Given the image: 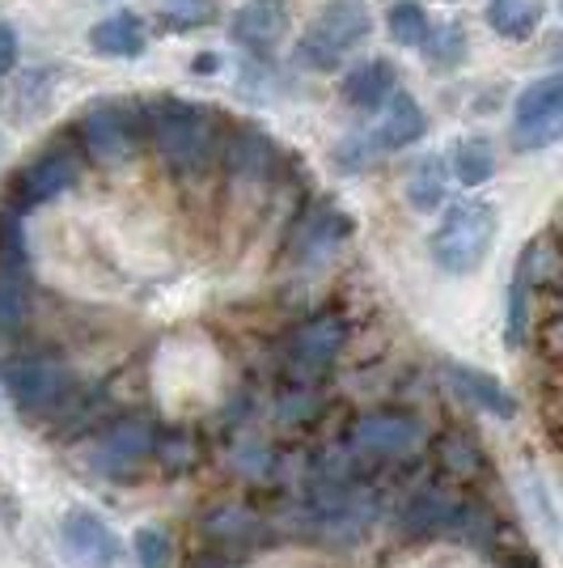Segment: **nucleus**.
Returning <instances> with one entry per match:
<instances>
[{
    "instance_id": "obj_1",
    "label": "nucleus",
    "mask_w": 563,
    "mask_h": 568,
    "mask_svg": "<svg viewBox=\"0 0 563 568\" xmlns=\"http://www.w3.org/2000/svg\"><path fill=\"white\" fill-rule=\"evenodd\" d=\"M144 106V141L157 149L165 166L174 174H195L216 153V119L212 111L195 106L187 98H153Z\"/></svg>"
},
{
    "instance_id": "obj_2",
    "label": "nucleus",
    "mask_w": 563,
    "mask_h": 568,
    "mask_svg": "<svg viewBox=\"0 0 563 568\" xmlns=\"http://www.w3.org/2000/svg\"><path fill=\"white\" fill-rule=\"evenodd\" d=\"M0 390L9 407L22 416L25 425H48L64 420L81 403V390L72 386L69 369L43 353H18L0 361Z\"/></svg>"
},
{
    "instance_id": "obj_3",
    "label": "nucleus",
    "mask_w": 563,
    "mask_h": 568,
    "mask_svg": "<svg viewBox=\"0 0 563 568\" xmlns=\"http://www.w3.org/2000/svg\"><path fill=\"white\" fill-rule=\"evenodd\" d=\"M495 242V209L483 204V200H462L453 204L437 234L428 237V251H432V263L449 272V276H470L474 267H483V260L492 255Z\"/></svg>"
},
{
    "instance_id": "obj_4",
    "label": "nucleus",
    "mask_w": 563,
    "mask_h": 568,
    "mask_svg": "<svg viewBox=\"0 0 563 568\" xmlns=\"http://www.w3.org/2000/svg\"><path fill=\"white\" fill-rule=\"evenodd\" d=\"M369 30H373V18H369L365 0H327L297 43V64L314 72L339 69V60L352 48H360L369 39Z\"/></svg>"
},
{
    "instance_id": "obj_5",
    "label": "nucleus",
    "mask_w": 563,
    "mask_h": 568,
    "mask_svg": "<svg viewBox=\"0 0 563 568\" xmlns=\"http://www.w3.org/2000/svg\"><path fill=\"white\" fill-rule=\"evenodd\" d=\"M144 141V106L132 102H98L76 123V144L94 158L98 166H123L127 158H136Z\"/></svg>"
},
{
    "instance_id": "obj_6",
    "label": "nucleus",
    "mask_w": 563,
    "mask_h": 568,
    "mask_svg": "<svg viewBox=\"0 0 563 568\" xmlns=\"http://www.w3.org/2000/svg\"><path fill=\"white\" fill-rule=\"evenodd\" d=\"M30 318V246L18 209L0 213V339L22 335Z\"/></svg>"
},
{
    "instance_id": "obj_7",
    "label": "nucleus",
    "mask_w": 563,
    "mask_h": 568,
    "mask_svg": "<svg viewBox=\"0 0 563 568\" xmlns=\"http://www.w3.org/2000/svg\"><path fill=\"white\" fill-rule=\"evenodd\" d=\"M157 433L153 416H119L111 425L94 433L90 442V467L106 479H132L141 475V467L157 454Z\"/></svg>"
},
{
    "instance_id": "obj_8",
    "label": "nucleus",
    "mask_w": 563,
    "mask_h": 568,
    "mask_svg": "<svg viewBox=\"0 0 563 568\" xmlns=\"http://www.w3.org/2000/svg\"><path fill=\"white\" fill-rule=\"evenodd\" d=\"M344 344H348V323L339 314H318V318L301 323L284 344V378L318 386L330 365L339 361Z\"/></svg>"
},
{
    "instance_id": "obj_9",
    "label": "nucleus",
    "mask_w": 563,
    "mask_h": 568,
    "mask_svg": "<svg viewBox=\"0 0 563 568\" xmlns=\"http://www.w3.org/2000/svg\"><path fill=\"white\" fill-rule=\"evenodd\" d=\"M348 446L360 463H395L423 446V425L411 412H369L352 425Z\"/></svg>"
},
{
    "instance_id": "obj_10",
    "label": "nucleus",
    "mask_w": 563,
    "mask_h": 568,
    "mask_svg": "<svg viewBox=\"0 0 563 568\" xmlns=\"http://www.w3.org/2000/svg\"><path fill=\"white\" fill-rule=\"evenodd\" d=\"M60 544H64V556H69L76 568H115L123 547H119L111 521L76 505L60 518Z\"/></svg>"
},
{
    "instance_id": "obj_11",
    "label": "nucleus",
    "mask_w": 563,
    "mask_h": 568,
    "mask_svg": "<svg viewBox=\"0 0 563 568\" xmlns=\"http://www.w3.org/2000/svg\"><path fill=\"white\" fill-rule=\"evenodd\" d=\"M352 234V221L344 209H335L330 200H318L314 209L301 213V221L293 225V237H288V260L306 263V267H318L327 263L344 242Z\"/></svg>"
},
{
    "instance_id": "obj_12",
    "label": "nucleus",
    "mask_w": 563,
    "mask_h": 568,
    "mask_svg": "<svg viewBox=\"0 0 563 568\" xmlns=\"http://www.w3.org/2000/svg\"><path fill=\"white\" fill-rule=\"evenodd\" d=\"M81 179V158L72 153L69 144H51L48 153H39L30 166L18 174L13 183V204L18 209H39L55 195H64Z\"/></svg>"
},
{
    "instance_id": "obj_13",
    "label": "nucleus",
    "mask_w": 563,
    "mask_h": 568,
    "mask_svg": "<svg viewBox=\"0 0 563 568\" xmlns=\"http://www.w3.org/2000/svg\"><path fill=\"white\" fill-rule=\"evenodd\" d=\"M546 281H551V272H546V242H530L521 251V260H516L513 281H509V310H504V344L509 348H521L530 339V293Z\"/></svg>"
},
{
    "instance_id": "obj_14",
    "label": "nucleus",
    "mask_w": 563,
    "mask_h": 568,
    "mask_svg": "<svg viewBox=\"0 0 563 568\" xmlns=\"http://www.w3.org/2000/svg\"><path fill=\"white\" fill-rule=\"evenodd\" d=\"M453 509H458V497H449L441 484H420V488H411L407 500L399 505V535L411 539V544L446 539L449 521H453Z\"/></svg>"
},
{
    "instance_id": "obj_15",
    "label": "nucleus",
    "mask_w": 563,
    "mask_h": 568,
    "mask_svg": "<svg viewBox=\"0 0 563 568\" xmlns=\"http://www.w3.org/2000/svg\"><path fill=\"white\" fill-rule=\"evenodd\" d=\"M504 518L492 500L483 497H467L458 500L453 509V521H449L446 539H453L458 547H470V551H483V556H495L504 547Z\"/></svg>"
},
{
    "instance_id": "obj_16",
    "label": "nucleus",
    "mask_w": 563,
    "mask_h": 568,
    "mask_svg": "<svg viewBox=\"0 0 563 568\" xmlns=\"http://www.w3.org/2000/svg\"><path fill=\"white\" fill-rule=\"evenodd\" d=\"M199 530L221 556H234V551H246V547L267 539V521L258 518L255 509H246V505H216V509L204 514Z\"/></svg>"
},
{
    "instance_id": "obj_17",
    "label": "nucleus",
    "mask_w": 563,
    "mask_h": 568,
    "mask_svg": "<svg viewBox=\"0 0 563 568\" xmlns=\"http://www.w3.org/2000/svg\"><path fill=\"white\" fill-rule=\"evenodd\" d=\"M284 34H288V9L280 0H246L234 13V43L255 55L276 51Z\"/></svg>"
},
{
    "instance_id": "obj_18",
    "label": "nucleus",
    "mask_w": 563,
    "mask_h": 568,
    "mask_svg": "<svg viewBox=\"0 0 563 568\" xmlns=\"http://www.w3.org/2000/svg\"><path fill=\"white\" fill-rule=\"evenodd\" d=\"M446 378H449V386L467 403H474L479 412H488L495 420H516L513 390L500 378H492L488 369H474V365H458V361H453V365H446Z\"/></svg>"
},
{
    "instance_id": "obj_19",
    "label": "nucleus",
    "mask_w": 563,
    "mask_h": 568,
    "mask_svg": "<svg viewBox=\"0 0 563 568\" xmlns=\"http://www.w3.org/2000/svg\"><path fill=\"white\" fill-rule=\"evenodd\" d=\"M276 162H280V149L267 132L258 128H242L229 136V149H225V166L234 174L237 183H267L276 174Z\"/></svg>"
},
{
    "instance_id": "obj_20",
    "label": "nucleus",
    "mask_w": 563,
    "mask_h": 568,
    "mask_svg": "<svg viewBox=\"0 0 563 568\" xmlns=\"http://www.w3.org/2000/svg\"><path fill=\"white\" fill-rule=\"evenodd\" d=\"M428 132V119H423V106L407 90H395L386 98V115L377 123L373 141L381 153H395V149H407L416 144Z\"/></svg>"
},
{
    "instance_id": "obj_21",
    "label": "nucleus",
    "mask_w": 563,
    "mask_h": 568,
    "mask_svg": "<svg viewBox=\"0 0 563 568\" xmlns=\"http://www.w3.org/2000/svg\"><path fill=\"white\" fill-rule=\"evenodd\" d=\"M390 94H395V64L386 55H373V60L348 69V77H344V98L356 111H377V106H386Z\"/></svg>"
},
{
    "instance_id": "obj_22",
    "label": "nucleus",
    "mask_w": 563,
    "mask_h": 568,
    "mask_svg": "<svg viewBox=\"0 0 563 568\" xmlns=\"http://www.w3.org/2000/svg\"><path fill=\"white\" fill-rule=\"evenodd\" d=\"M432 454H437V467H441L449 479H462V484L479 479L483 467H488V458H483V450H479V442H474L470 433H462V428L441 433L437 446H432Z\"/></svg>"
},
{
    "instance_id": "obj_23",
    "label": "nucleus",
    "mask_w": 563,
    "mask_h": 568,
    "mask_svg": "<svg viewBox=\"0 0 563 568\" xmlns=\"http://www.w3.org/2000/svg\"><path fill=\"white\" fill-rule=\"evenodd\" d=\"M446 195H449V162L437 158V153H428L407 174V200H411L416 213H437L446 204Z\"/></svg>"
},
{
    "instance_id": "obj_24",
    "label": "nucleus",
    "mask_w": 563,
    "mask_h": 568,
    "mask_svg": "<svg viewBox=\"0 0 563 568\" xmlns=\"http://www.w3.org/2000/svg\"><path fill=\"white\" fill-rule=\"evenodd\" d=\"M90 48L98 55H141L144 51V26L136 13H111L106 22L90 30Z\"/></svg>"
},
{
    "instance_id": "obj_25",
    "label": "nucleus",
    "mask_w": 563,
    "mask_h": 568,
    "mask_svg": "<svg viewBox=\"0 0 563 568\" xmlns=\"http://www.w3.org/2000/svg\"><path fill=\"white\" fill-rule=\"evenodd\" d=\"M542 22V0H488V26L504 39H530Z\"/></svg>"
},
{
    "instance_id": "obj_26",
    "label": "nucleus",
    "mask_w": 563,
    "mask_h": 568,
    "mask_svg": "<svg viewBox=\"0 0 563 568\" xmlns=\"http://www.w3.org/2000/svg\"><path fill=\"white\" fill-rule=\"evenodd\" d=\"M157 463H162L165 475H187L199 467V437L187 433V428H165L157 433V454H153Z\"/></svg>"
},
{
    "instance_id": "obj_27",
    "label": "nucleus",
    "mask_w": 563,
    "mask_h": 568,
    "mask_svg": "<svg viewBox=\"0 0 563 568\" xmlns=\"http://www.w3.org/2000/svg\"><path fill=\"white\" fill-rule=\"evenodd\" d=\"M453 174H458V183H467V187H483V183L495 174L492 141L470 136V141L458 144V149H453Z\"/></svg>"
},
{
    "instance_id": "obj_28",
    "label": "nucleus",
    "mask_w": 563,
    "mask_h": 568,
    "mask_svg": "<svg viewBox=\"0 0 563 568\" xmlns=\"http://www.w3.org/2000/svg\"><path fill=\"white\" fill-rule=\"evenodd\" d=\"M386 30H390V39L399 48H420L423 39H428V30H432V22H428L420 0H395L390 13H386Z\"/></svg>"
},
{
    "instance_id": "obj_29",
    "label": "nucleus",
    "mask_w": 563,
    "mask_h": 568,
    "mask_svg": "<svg viewBox=\"0 0 563 568\" xmlns=\"http://www.w3.org/2000/svg\"><path fill=\"white\" fill-rule=\"evenodd\" d=\"M563 141V102L542 111L539 119L530 123H513V149L521 153H539V149H551V144Z\"/></svg>"
},
{
    "instance_id": "obj_30",
    "label": "nucleus",
    "mask_w": 563,
    "mask_h": 568,
    "mask_svg": "<svg viewBox=\"0 0 563 568\" xmlns=\"http://www.w3.org/2000/svg\"><path fill=\"white\" fill-rule=\"evenodd\" d=\"M318 412H323V390L309 382H288V390L276 403V416L284 425H314Z\"/></svg>"
},
{
    "instance_id": "obj_31",
    "label": "nucleus",
    "mask_w": 563,
    "mask_h": 568,
    "mask_svg": "<svg viewBox=\"0 0 563 568\" xmlns=\"http://www.w3.org/2000/svg\"><path fill=\"white\" fill-rule=\"evenodd\" d=\"M563 102V72H551V77H539L534 85H525L521 98H516V111H513V123H530V119H539L542 111H551V106H560Z\"/></svg>"
},
{
    "instance_id": "obj_32",
    "label": "nucleus",
    "mask_w": 563,
    "mask_h": 568,
    "mask_svg": "<svg viewBox=\"0 0 563 568\" xmlns=\"http://www.w3.org/2000/svg\"><path fill=\"white\" fill-rule=\"evenodd\" d=\"M420 48L437 69H453V64H462V55H467V34H462L458 22H441L428 30V39H423Z\"/></svg>"
},
{
    "instance_id": "obj_33",
    "label": "nucleus",
    "mask_w": 563,
    "mask_h": 568,
    "mask_svg": "<svg viewBox=\"0 0 563 568\" xmlns=\"http://www.w3.org/2000/svg\"><path fill=\"white\" fill-rule=\"evenodd\" d=\"M157 13L170 30H199V26L216 22L212 0H157Z\"/></svg>"
},
{
    "instance_id": "obj_34",
    "label": "nucleus",
    "mask_w": 563,
    "mask_h": 568,
    "mask_svg": "<svg viewBox=\"0 0 563 568\" xmlns=\"http://www.w3.org/2000/svg\"><path fill=\"white\" fill-rule=\"evenodd\" d=\"M132 551H136V565L141 568H170V539H165L162 530H153V526H141L136 535H132Z\"/></svg>"
},
{
    "instance_id": "obj_35",
    "label": "nucleus",
    "mask_w": 563,
    "mask_h": 568,
    "mask_svg": "<svg viewBox=\"0 0 563 568\" xmlns=\"http://www.w3.org/2000/svg\"><path fill=\"white\" fill-rule=\"evenodd\" d=\"M539 344H542V353L551 356V361H560V365H563V314H560V318H551V323L542 327Z\"/></svg>"
},
{
    "instance_id": "obj_36",
    "label": "nucleus",
    "mask_w": 563,
    "mask_h": 568,
    "mask_svg": "<svg viewBox=\"0 0 563 568\" xmlns=\"http://www.w3.org/2000/svg\"><path fill=\"white\" fill-rule=\"evenodd\" d=\"M18 64V30L9 22H0V77Z\"/></svg>"
},
{
    "instance_id": "obj_37",
    "label": "nucleus",
    "mask_w": 563,
    "mask_h": 568,
    "mask_svg": "<svg viewBox=\"0 0 563 568\" xmlns=\"http://www.w3.org/2000/svg\"><path fill=\"white\" fill-rule=\"evenodd\" d=\"M216 64H221V55L204 51V55H195V60H191V72H204V77H212V72H216Z\"/></svg>"
},
{
    "instance_id": "obj_38",
    "label": "nucleus",
    "mask_w": 563,
    "mask_h": 568,
    "mask_svg": "<svg viewBox=\"0 0 563 568\" xmlns=\"http://www.w3.org/2000/svg\"><path fill=\"white\" fill-rule=\"evenodd\" d=\"M195 568H229V565H225V556H204V560H195Z\"/></svg>"
},
{
    "instance_id": "obj_39",
    "label": "nucleus",
    "mask_w": 563,
    "mask_h": 568,
    "mask_svg": "<svg viewBox=\"0 0 563 568\" xmlns=\"http://www.w3.org/2000/svg\"><path fill=\"white\" fill-rule=\"evenodd\" d=\"M555 284H560V293H563V267H560V276H555Z\"/></svg>"
},
{
    "instance_id": "obj_40",
    "label": "nucleus",
    "mask_w": 563,
    "mask_h": 568,
    "mask_svg": "<svg viewBox=\"0 0 563 568\" xmlns=\"http://www.w3.org/2000/svg\"><path fill=\"white\" fill-rule=\"evenodd\" d=\"M560 242H563V221H560Z\"/></svg>"
}]
</instances>
